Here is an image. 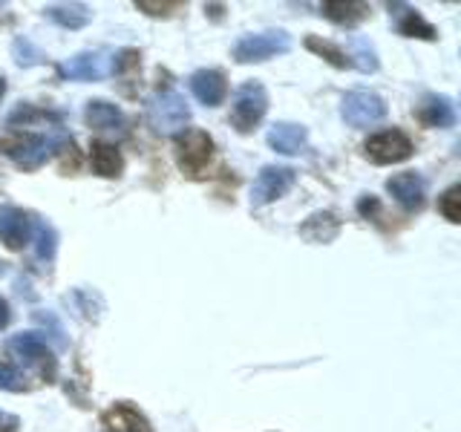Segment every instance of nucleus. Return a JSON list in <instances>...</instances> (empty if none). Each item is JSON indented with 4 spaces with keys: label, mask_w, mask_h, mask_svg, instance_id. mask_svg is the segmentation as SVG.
Instances as JSON below:
<instances>
[{
    "label": "nucleus",
    "mask_w": 461,
    "mask_h": 432,
    "mask_svg": "<svg viewBox=\"0 0 461 432\" xmlns=\"http://www.w3.org/2000/svg\"><path fill=\"white\" fill-rule=\"evenodd\" d=\"M67 141H69V136L64 133L61 127H50L47 133H29L26 139L9 144L6 153L12 156V162L18 167L38 170L55 150H61Z\"/></svg>",
    "instance_id": "1"
},
{
    "label": "nucleus",
    "mask_w": 461,
    "mask_h": 432,
    "mask_svg": "<svg viewBox=\"0 0 461 432\" xmlns=\"http://www.w3.org/2000/svg\"><path fill=\"white\" fill-rule=\"evenodd\" d=\"M148 119L158 136H176L191 122V107L176 90L156 93L148 101Z\"/></svg>",
    "instance_id": "2"
},
{
    "label": "nucleus",
    "mask_w": 461,
    "mask_h": 432,
    "mask_svg": "<svg viewBox=\"0 0 461 432\" xmlns=\"http://www.w3.org/2000/svg\"><path fill=\"white\" fill-rule=\"evenodd\" d=\"M268 110V93L259 81H245L237 95H234V107H230V124H234L240 133H251V130L263 122V115Z\"/></svg>",
    "instance_id": "3"
},
{
    "label": "nucleus",
    "mask_w": 461,
    "mask_h": 432,
    "mask_svg": "<svg viewBox=\"0 0 461 432\" xmlns=\"http://www.w3.org/2000/svg\"><path fill=\"white\" fill-rule=\"evenodd\" d=\"M288 50H292V38L283 29H271V32L240 38L234 43V58L240 64H254V61H268L274 55H285Z\"/></svg>",
    "instance_id": "4"
},
{
    "label": "nucleus",
    "mask_w": 461,
    "mask_h": 432,
    "mask_svg": "<svg viewBox=\"0 0 461 432\" xmlns=\"http://www.w3.org/2000/svg\"><path fill=\"white\" fill-rule=\"evenodd\" d=\"M213 139L205 130H185L176 139V162L187 176H202V170L211 165Z\"/></svg>",
    "instance_id": "5"
},
{
    "label": "nucleus",
    "mask_w": 461,
    "mask_h": 432,
    "mask_svg": "<svg viewBox=\"0 0 461 432\" xmlns=\"http://www.w3.org/2000/svg\"><path fill=\"white\" fill-rule=\"evenodd\" d=\"M9 352L14 357H21L29 369H35L43 381H55L58 360H55L52 349L47 346V340H41L38 335H14L9 340Z\"/></svg>",
    "instance_id": "6"
},
{
    "label": "nucleus",
    "mask_w": 461,
    "mask_h": 432,
    "mask_svg": "<svg viewBox=\"0 0 461 432\" xmlns=\"http://www.w3.org/2000/svg\"><path fill=\"white\" fill-rule=\"evenodd\" d=\"M340 112H343L346 124H352V127H369V124L384 122L386 104H384L381 95H375L369 90H352V93L343 95Z\"/></svg>",
    "instance_id": "7"
},
{
    "label": "nucleus",
    "mask_w": 461,
    "mask_h": 432,
    "mask_svg": "<svg viewBox=\"0 0 461 432\" xmlns=\"http://www.w3.org/2000/svg\"><path fill=\"white\" fill-rule=\"evenodd\" d=\"M366 158L375 165H398L403 158L412 156V141L403 130H384V133L372 136L366 144Z\"/></svg>",
    "instance_id": "8"
},
{
    "label": "nucleus",
    "mask_w": 461,
    "mask_h": 432,
    "mask_svg": "<svg viewBox=\"0 0 461 432\" xmlns=\"http://www.w3.org/2000/svg\"><path fill=\"white\" fill-rule=\"evenodd\" d=\"M294 179H297V173L292 167H280V165L263 167L251 184V205L263 208V205H268V202L285 196L288 191H292Z\"/></svg>",
    "instance_id": "9"
},
{
    "label": "nucleus",
    "mask_w": 461,
    "mask_h": 432,
    "mask_svg": "<svg viewBox=\"0 0 461 432\" xmlns=\"http://www.w3.org/2000/svg\"><path fill=\"white\" fill-rule=\"evenodd\" d=\"M58 76L67 81H104L107 76H113V55L78 52L58 67Z\"/></svg>",
    "instance_id": "10"
},
{
    "label": "nucleus",
    "mask_w": 461,
    "mask_h": 432,
    "mask_svg": "<svg viewBox=\"0 0 461 432\" xmlns=\"http://www.w3.org/2000/svg\"><path fill=\"white\" fill-rule=\"evenodd\" d=\"M29 239H32V220H29V213L12 205H0V242L9 251H21Z\"/></svg>",
    "instance_id": "11"
},
{
    "label": "nucleus",
    "mask_w": 461,
    "mask_h": 432,
    "mask_svg": "<svg viewBox=\"0 0 461 432\" xmlns=\"http://www.w3.org/2000/svg\"><path fill=\"white\" fill-rule=\"evenodd\" d=\"M386 191L395 196V202L403 211H421L424 208V179L418 176L415 170L395 173V176L386 182Z\"/></svg>",
    "instance_id": "12"
},
{
    "label": "nucleus",
    "mask_w": 461,
    "mask_h": 432,
    "mask_svg": "<svg viewBox=\"0 0 461 432\" xmlns=\"http://www.w3.org/2000/svg\"><path fill=\"white\" fill-rule=\"evenodd\" d=\"M306 144H309V130L303 124L280 122L268 130V148L283 156H297L306 150Z\"/></svg>",
    "instance_id": "13"
},
{
    "label": "nucleus",
    "mask_w": 461,
    "mask_h": 432,
    "mask_svg": "<svg viewBox=\"0 0 461 432\" xmlns=\"http://www.w3.org/2000/svg\"><path fill=\"white\" fill-rule=\"evenodd\" d=\"M191 93L205 107L222 104L225 95H228L225 76H222V72H216V69H199V72H194V76H191Z\"/></svg>",
    "instance_id": "14"
},
{
    "label": "nucleus",
    "mask_w": 461,
    "mask_h": 432,
    "mask_svg": "<svg viewBox=\"0 0 461 432\" xmlns=\"http://www.w3.org/2000/svg\"><path fill=\"white\" fill-rule=\"evenodd\" d=\"M101 427L104 432H153L148 418L130 403H115L104 415H101Z\"/></svg>",
    "instance_id": "15"
},
{
    "label": "nucleus",
    "mask_w": 461,
    "mask_h": 432,
    "mask_svg": "<svg viewBox=\"0 0 461 432\" xmlns=\"http://www.w3.org/2000/svg\"><path fill=\"white\" fill-rule=\"evenodd\" d=\"M84 122L90 124L93 130H101V133H122L124 130V112L110 104V101H90L84 110Z\"/></svg>",
    "instance_id": "16"
},
{
    "label": "nucleus",
    "mask_w": 461,
    "mask_h": 432,
    "mask_svg": "<svg viewBox=\"0 0 461 432\" xmlns=\"http://www.w3.org/2000/svg\"><path fill=\"white\" fill-rule=\"evenodd\" d=\"M418 119H421L427 127H438L447 130L456 124V104L453 98L447 95H427L424 104L418 107Z\"/></svg>",
    "instance_id": "17"
},
{
    "label": "nucleus",
    "mask_w": 461,
    "mask_h": 432,
    "mask_svg": "<svg viewBox=\"0 0 461 432\" xmlns=\"http://www.w3.org/2000/svg\"><path fill=\"white\" fill-rule=\"evenodd\" d=\"M90 162H93V170L98 173V176H104V179L122 176V170H124V158H122V153L115 150L113 144H107V141H93V148H90Z\"/></svg>",
    "instance_id": "18"
},
{
    "label": "nucleus",
    "mask_w": 461,
    "mask_h": 432,
    "mask_svg": "<svg viewBox=\"0 0 461 432\" xmlns=\"http://www.w3.org/2000/svg\"><path fill=\"white\" fill-rule=\"evenodd\" d=\"M338 234H340V220L329 211L314 213L300 225V237L309 239V242H331Z\"/></svg>",
    "instance_id": "19"
},
{
    "label": "nucleus",
    "mask_w": 461,
    "mask_h": 432,
    "mask_svg": "<svg viewBox=\"0 0 461 432\" xmlns=\"http://www.w3.org/2000/svg\"><path fill=\"white\" fill-rule=\"evenodd\" d=\"M395 9H401V12H395V26H398L401 35H407V38H424V40H436L438 38L436 29H432L415 9L401 6V4H395Z\"/></svg>",
    "instance_id": "20"
},
{
    "label": "nucleus",
    "mask_w": 461,
    "mask_h": 432,
    "mask_svg": "<svg viewBox=\"0 0 461 432\" xmlns=\"http://www.w3.org/2000/svg\"><path fill=\"white\" fill-rule=\"evenodd\" d=\"M47 14L64 29H81L93 21V12L86 4H52L47 6Z\"/></svg>",
    "instance_id": "21"
},
{
    "label": "nucleus",
    "mask_w": 461,
    "mask_h": 432,
    "mask_svg": "<svg viewBox=\"0 0 461 432\" xmlns=\"http://www.w3.org/2000/svg\"><path fill=\"white\" fill-rule=\"evenodd\" d=\"M323 14L340 26H355L369 14L366 4H323Z\"/></svg>",
    "instance_id": "22"
},
{
    "label": "nucleus",
    "mask_w": 461,
    "mask_h": 432,
    "mask_svg": "<svg viewBox=\"0 0 461 432\" xmlns=\"http://www.w3.org/2000/svg\"><path fill=\"white\" fill-rule=\"evenodd\" d=\"M306 47H309L312 52H317V55H323L331 67H338V69L349 67V58H346V52H343V50H338L335 43L321 40V38H306Z\"/></svg>",
    "instance_id": "23"
},
{
    "label": "nucleus",
    "mask_w": 461,
    "mask_h": 432,
    "mask_svg": "<svg viewBox=\"0 0 461 432\" xmlns=\"http://www.w3.org/2000/svg\"><path fill=\"white\" fill-rule=\"evenodd\" d=\"M35 225V239H38V259L43 263H50L55 256V245H58V237H55V228L50 222H32Z\"/></svg>",
    "instance_id": "24"
},
{
    "label": "nucleus",
    "mask_w": 461,
    "mask_h": 432,
    "mask_svg": "<svg viewBox=\"0 0 461 432\" xmlns=\"http://www.w3.org/2000/svg\"><path fill=\"white\" fill-rule=\"evenodd\" d=\"M360 72H375L378 69V55H375V50L369 47V43L364 38H355L352 40V61Z\"/></svg>",
    "instance_id": "25"
},
{
    "label": "nucleus",
    "mask_w": 461,
    "mask_h": 432,
    "mask_svg": "<svg viewBox=\"0 0 461 432\" xmlns=\"http://www.w3.org/2000/svg\"><path fill=\"white\" fill-rule=\"evenodd\" d=\"M438 211L444 213V220H447V222H453V225L461 222V187H458V184L447 187L444 196L438 199Z\"/></svg>",
    "instance_id": "26"
},
{
    "label": "nucleus",
    "mask_w": 461,
    "mask_h": 432,
    "mask_svg": "<svg viewBox=\"0 0 461 432\" xmlns=\"http://www.w3.org/2000/svg\"><path fill=\"white\" fill-rule=\"evenodd\" d=\"M12 52H14V61H18L21 67H32V64H41V61H43V52L35 50L26 38H18V40H14V43H12Z\"/></svg>",
    "instance_id": "27"
},
{
    "label": "nucleus",
    "mask_w": 461,
    "mask_h": 432,
    "mask_svg": "<svg viewBox=\"0 0 461 432\" xmlns=\"http://www.w3.org/2000/svg\"><path fill=\"white\" fill-rule=\"evenodd\" d=\"M0 389H6V392H23L26 389L21 372L12 369L6 360H0Z\"/></svg>",
    "instance_id": "28"
},
{
    "label": "nucleus",
    "mask_w": 461,
    "mask_h": 432,
    "mask_svg": "<svg viewBox=\"0 0 461 432\" xmlns=\"http://www.w3.org/2000/svg\"><path fill=\"white\" fill-rule=\"evenodd\" d=\"M136 6H139L141 12H148V14H156V18H158V14H170V12L182 9L179 0H170V4H153V0H139Z\"/></svg>",
    "instance_id": "29"
},
{
    "label": "nucleus",
    "mask_w": 461,
    "mask_h": 432,
    "mask_svg": "<svg viewBox=\"0 0 461 432\" xmlns=\"http://www.w3.org/2000/svg\"><path fill=\"white\" fill-rule=\"evenodd\" d=\"M18 429H21V418L0 410V432H18Z\"/></svg>",
    "instance_id": "30"
},
{
    "label": "nucleus",
    "mask_w": 461,
    "mask_h": 432,
    "mask_svg": "<svg viewBox=\"0 0 461 432\" xmlns=\"http://www.w3.org/2000/svg\"><path fill=\"white\" fill-rule=\"evenodd\" d=\"M9 302L6 300H0V328H6L9 326Z\"/></svg>",
    "instance_id": "31"
},
{
    "label": "nucleus",
    "mask_w": 461,
    "mask_h": 432,
    "mask_svg": "<svg viewBox=\"0 0 461 432\" xmlns=\"http://www.w3.org/2000/svg\"><path fill=\"white\" fill-rule=\"evenodd\" d=\"M4 95H6V78L0 76V98H4Z\"/></svg>",
    "instance_id": "32"
}]
</instances>
